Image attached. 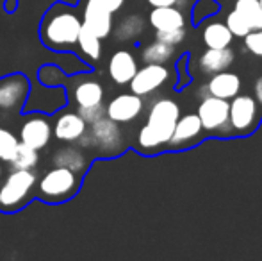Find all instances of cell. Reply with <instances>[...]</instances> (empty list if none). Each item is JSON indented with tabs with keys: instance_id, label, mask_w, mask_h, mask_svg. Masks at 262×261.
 <instances>
[{
	"instance_id": "obj_1",
	"label": "cell",
	"mask_w": 262,
	"mask_h": 261,
	"mask_svg": "<svg viewBox=\"0 0 262 261\" xmlns=\"http://www.w3.org/2000/svg\"><path fill=\"white\" fill-rule=\"evenodd\" d=\"M180 116V108L171 98H159L148 109L146 124L139 129L138 145L143 150H156L168 145L175 124Z\"/></svg>"
},
{
	"instance_id": "obj_2",
	"label": "cell",
	"mask_w": 262,
	"mask_h": 261,
	"mask_svg": "<svg viewBox=\"0 0 262 261\" xmlns=\"http://www.w3.org/2000/svg\"><path fill=\"white\" fill-rule=\"evenodd\" d=\"M82 22L73 11L57 4L41 24V42L52 50H70L77 45Z\"/></svg>"
},
{
	"instance_id": "obj_3",
	"label": "cell",
	"mask_w": 262,
	"mask_h": 261,
	"mask_svg": "<svg viewBox=\"0 0 262 261\" xmlns=\"http://www.w3.org/2000/svg\"><path fill=\"white\" fill-rule=\"evenodd\" d=\"M80 174L64 167H54L49 170L38 185V195L49 204H61L79 192Z\"/></svg>"
},
{
	"instance_id": "obj_4",
	"label": "cell",
	"mask_w": 262,
	"mask_h": 261,
	"mask_svg": "<svg viewBox=\"0 0 262 261\" xmlns=\"http://www.w3.org/2000/svg\"><path fill=\"white\" fill-rule=\"evenodd\" d=\"M38 175L32 170H13L0 185V209L13 213L21 209L32 195Z\"/></svg>"
},
{
	"instance_id": "obj_5",
	"label": "cell",
	"mask_w": 262,
	"mask_h": 261,
	"mask_svg": "<svg viewBox=\"0 0 262 261\" xmlns=\"http://www.w3.org/2000/svg\"><path fill=\"white\" fill-rule=\"evenodd\" d=\"M228 101L220 97H207L202 98V102L198 104V118L202 122V127L207 132H217V134H223V132L232 131L230 122H228Z\"/></svg>"
},
{
	"instance_id": "obj_6",
	"label": "cell",
	"mask_w": 262,
	"mask_h": 261,
	"mask_svg": "<svg viewBox=\"0 0 262 261\" xmlns=\"http://www.w3.org/2000/svg\"><path fill=\"white\" fill-rule=\"evenodd\" d=\"M228 102V122L234 132L246 134L253 131L259 122V104L252 95H235Z\"/></svg>"
},
{
	"instance_id": "obj_7",
	"label": "cell",
	"mask_w": 262,
	"mask_h": 261,
	"mask_svg": "<svg viewBox=\"0 0 262 261\" xmlns=\"http://www.w3.org/2000/svg\"><path fill=\"white\" fill-rule=\"evenodd\" d=\"M169 79V70L166 65L161 63H146L143 68H138L136 75L130 79V91L139 97L156 93L159 88L166 84Z\"/></svg>"
},
{
	"instance_id": "obj_8",
	"label": "cell",
	"mask_w": 262,
	"mask_h": 261,
	"mask_svg": "<svg viewBox=\"0 0 262 261\" xmlns=\"http://www.w3.org/2000/svg\"><path fill=\"white\" fill-rule=\"evenodd\" d=\"M145 102L143 97L136 93H120L114 98H111L109 104L105 106V116L114 120L116 124H128L134 122L143 113Z\"/></svg>"
},
{
	"instance_id": "obj_9",
	"label": "cell",
	"mask_w": 262,
	"mask_h": 261,
	"mask_svg": "<svg viewBox=\"0 0 262 261\" xmlns=\"http://www.w3.org/2000/svg\"><path fill=\"white\" fill-rule=\"evenodd\" d=\"M50 138H52V126L49 118L41 113L31 115L20 127V142L36 150L45 149Z\"/></svg>"
},
{
	"instance_id": "obj_10",
	"label": "cell",
	"mask_w": 262,
	"mask_h": 261,
	"mask_svg": "<svg viewBox=\"0 0 262 261\" xmlns=\"http://www.w3.org/2000/svg\"><path fill=\"white\" fill-rule=\"evenodd\" d=\"M29 93V81L21 73H13L0 79V109H20Z\"/></svg>"
},
{
	"instance_id": "obj_11",
	"label": "cell",
	"mask_w": 262,
	"mask_h": 261,
	"mask_svg": "<svg viewBox=\"0 0 262 261\" xmlns=\"http://www.w3.org/2000/svg\"><path fill=\"white\" fill-rule=\"evenodd\" d=\"M82 25H86L91 32H95L98 38L104 39L113 32V13L95 0H88L84 6Z\"/></svg>"
},
{
	"instance_id": "obj_12",
	"label": "cell",
	"mask_w": 262,
	"mask_h": 261,
	"mask_svg": "<svg viewBox=\"0 0 262 261\" xmlns=\"http://www.w3.org/2000/svg\"><path fill=\"white\" fill-rule=\"evenodd\" d=\"M90 138L97 147L104 150H118L121 147V129L114 120L102 116L100 120L90 124Z\"/></svg>"
},
{
	"instance_id": "obj_13",
	"label": "cell",
	"mask_w": 262,
	"mask_h": 261,
	"mask_svg": "<svg viewBox=\"0 0 262 261\" xmlns=\"http://www.w3.org/2000/svg\"><path fill=\"white\" fill-rule=\"evenodd\" d=\"M88 131V124L79 113H62L55 118L52 134L59 142L73 143L79 142Z\"/></svg>"
},
{
	"instance_id": "obj_14",
	"label": "cell",
	"mask_w": 262,
	"mask_h": 261,
	"mask_svg": "<svg viewBox=\"0 0 262 261\" xmlns=\"http://www.w3.org/2000/svg\"><path fill=\"white\" fill-rule=\"evenodd\" d=\"M107 72L116 84H128L138 72V61H136L134 54L130 50L120 49L111 56Z\"/></svg>"
},
{
	"instance_id": "obj_15",
	"label": "cell",
	"mask_w": 262,
	"mask_h": 261,
	"mask_svg": "<svg viewBox=\"0 0 262 261\" xmlns=\"http://www.w3.org/2000/svg\"><path fill=\"white\" fill-rule=\"evenodd\" d=\"M202 131H204V127H202V122L196 113L179 116L168 145L171 147V149H180V147L187 145V143H191L193 139H196L198 136L202 134Z\"/></svg>"
},
{
	"instance_id": "obj_16",
	"label": "cell",
	"mask_w": 262,
	"mask_h": 261,
	"mask_svg": "<svg viewBox=\"0 0 262 261\" xmlns=\"http://www.w3.org/2000/svg\"><path fill=\"white\" fill-rule=\"evenodd\" d=\"M205 86H207L209 95L225 98V101H230V98H234L235 95H239L241 86H243V81L237 73L223 70V72L212 73V77H210L209 83L205 84Z\"/></svg>"
},
{
	"instance_id": "obj_17",
	"label": "cell",
	"mask_w": 262,
	"mask_h": 261,
	"mask_svg": "<svg viewBox=\"0 0 262 261\" xmlns=\"http://www.w3.org/2000/svg\"><path fill=\"white\" fill-rule=\"evenodd\" d=\"M148 22L156 31H169V29L186 27V16L177 6L154 7L148 14Z\"/></svg>"
},
{
	"instance_id": "obj_18",
	"label": "cell",
	"mask_w": 262,
	"mask_h": 261,
	"mask_svg": "<svg viewBox=\"0 0 262 261\" xmlns=\"http://www.w3.org/2000/svg\"><path fill=\"white\" fill-rule=\"evenodd\" d=\"M232 63H234V52L228 47H225V49H207L198 61L200 70L205 75H212V73L228 70Z\"/></svg>"
},
{
	"instance_id": "obj_19",
	"label": "cell",
	"mask_w": 262,
	"mask_h": 261,
	"mask_svg": "<svg viewBox=\"0 0 262 261\" xmlns=\"http://www.w3.org/2000/svg\"><path fill=\"white\" fill-rule=\"evenodd\" d=\"M202 39L207 49H225V47H230L234 34L223 22H210L204 27Z\"/></svg>"
},
{
	"instance_id": "obj_20",
	"label": "cell",
	"mask_w": 262,
	"mask_h": 261,
	"mask_svg": "<svg viewBox=\"0 0 262 261\" xmlns=\"http://www.w3.org/2000/svg\"><path fill=\"white\" fill-rule=\"evenodd\" d=\"M73 98L77 106H95L104 102V88L98 81L86 79L79 83L73 90Z\"/></svg>"
},
{
	"instance_id": "obj_21",
	"label": "cell",
	"mask_w": 262,
	"mask_h": 261,
	"mask_svg": "<svg viewBox=\"0 0 262 261\" xmlns=\"http://www.w3.org/2000/svg\"><path fill=\"white\" fill-rule=\"evenodd\" d=\"M39 163L38 150L32 147L25 145V143L18 142L11 156L7 157V165L13 170H34Z\"/></svg>"
},
{
	"instance_id": "obj_22",
	"label": "cell",
	"mask_w": 262,
	"mask_h": 261,
	"mask_svg": "<svg viewBox=\"0 0 262 261\" xmlns=\"http://www.w3.org/2000/svg\"><path fill=\"white\" fill-rule=\"evenodd\" d=\"M54 167H64L77 174H82L88 167V161L77 147H62L54 154Z\"/></svg>"
},
{
	"instance_id": "obj_23",
	"label": "cell",
	"mask_w": 262,
	"mask_h": 261,
	"mask_svg": "<svg viewBox=\"0 0 262 261\" xmlns=\"http://www.w3.org/2000/svg\"><path fill=\"white\" fill-rule=\"evenodd\" d=\"M234 9L241 14L250 31L262 29V7L259 0H237L234 4Z\"/></svg>"
},
{
	"instance_id": "obj_24",
	"label": "cell",
	"mask_w": 262,
	"mask_h": 261,
	"mask_svg": "<svg viewBox=\"0 0 262 261\" xmlns=\"http://www.w3.org/2000/svg\"><path fill=\"white\" fill-rule=\"evenodd\" d=\"M173 54H175V47L156 39V42L148 43V45L143 49L141 57H143V61H145V63H161V65H166L173 57Z\"/></svg>"
},
{
	"instance_id": "obj_25",
	"label": "cell",
	"mask_w": 262,
	"mask_h": 261,
	"mask_svg": "<svg viewBox=\"0 0 262 261\" xmlns=\"http://www.w3.org/2000/svg\"><path fill=\"white\" fill-rule=\"evenodd\" d=\"M143 31H145V20L139 14H130L120 22L114 34H116L118 42H130V39L138 38Z\"/></svg>"
},
{
	"instance_id": "obj_26",
	"label": "cell",
	"mask_w": 262,
	"mask_h": 261,
	"mask_svg": "<svg viewBox=\"0 0 262 261\" xmlns=\"http://www.w3.org/2000/svg\"><path fill=\"white\" fill-rule=\"evenodd\" d=\"M77 45L80 47L84 56H88L90 59L97 61L102 54V45H100V38H98L95 32H91L86 25L80 27L79 38H77Z\"/></svg>"
},
{
	"instance_id": "obj_27",
	"label": "cell",
	"mask_w": 262,
	"mask_h": 261,
	"mask_svg": "<svg viewBox=\"0 0 262 261\" xmlns=\"http://www.w3.org/2000/svg\"><path fill=\"white\" fill-rule=\"evenodd\" d=\"M217 9H220V6H217L216 0H196L193 9H191V22L193 24H200L205 18L216 14Z\"/></svg>"
},
{
	"instance_id": "obj_28",
	"label": "cell",
	"mask_w": 262,
	"mask_h": 261,
	"mask_svg": "<svg viewBox=\"0 0 262 261\" xmlns=\"http://www.w3.org/2000/svg\"><path fill=\"white\" fill-rule=\"evenodd\" d=\"M225 24H227V27L230 29L232 34L237 36V38H245V36L250 32V29H248V25H246V22L243 20L241 14H239L235 9H232L230 13L227 14V20H225Z\"/></svg>"
},
{
	"instance_id": "obj_29",
	"label": "cell",
	"mask_w": 262,
	"mask_h": 261,
	"mask_svg": "<svg viewBox=\"0 0 262 261\" xmlns=\"http://www.w3.org/2000/svg\"><path fill=\"white\" fill-rule=\"evenodd\" d=\"M18 139L9 129L0 127V161H7V157L11 156V152L16 147Z\"/></svg>"
},
{
	"instance_id": "obj_30",
	"label": "cell",
	"mask_w": 262,
	"mask_h": 261,
	"mask_svg": "<svg viewBox=\"0 0 262 261\" xmlns=\"http://www.w3.org/2000/svg\"><path fill=\"white\" fill-rule=\"evenodd\" d=\"M77 113L82 116L86 124H93L100 120L102 116H105V106L104 102L95 106H77Z\"/></svg>"
},
{
	"instance_id": "obj_31",
	"label": "cell",
	"mask_w": 262,
	"mask_h": 261,
	"mask_svg": "<svg viewBox=\"0 0 262 261\" xmlns=\"http://www.w3.org/2000/svg\"><path fill=\"white\" fill-rule=\"evenodd\" d=\"M186 27H180V29H169V31H157L156 32V39L159 42H164L168 45H180V43L186 39Z\"/></svg>"
},
{
	"instance_id": "obj_32",
	"label": "cell",
	"mask_w": 262,
	"mask_h": 261,
	"mask_svg": "<svg viewBox=\"0 0 262 261\" xmlns=\"http://www.w3.org/2000/svg\"><path fill=\"white\" fill-rule=\"evenodd\" d=\"M245 47L248 52L262 57V29H259V31H250L245 36Z\"/></svg>"
},
{
	"instance_id": "obj_33",
	"label": "cell",
	"mask_w": 262,
	"mask_h": 261,
	"mask_svg": "<svg viewBox=\"0 0 262 261\" xmlns=\"http://www.w3.org/2000/svg\"><path fill=\"white\" fill-rule=\"evenodd\" d=\"M95 2H98L100 6H104L105 9L111 11V13H116V11H120L121 7H123L125 0H95Z\"/></svg>"
},
{
	"instance_id": "obj_34",
	"label": "cell",
	"mask_w": 262,
	"mask_h": 261,
	"mask_svg": "<svg viewBox=\"0 0 262 261\" xmlns=\"http://www.w3.org/2000/svg\"><path fill=\"white\" fill-rule=\"evenodd\" d=\"M253 93H255V101L262 106V75L255 81V86H253Z\"/></svg>"
},
{
	"instance_id": "obj_35",
	"label": "cell",
	"mask_w": 262,
	"mask_h": 261,
	"mask_svg": "<svg viewBox=\"0 0 262 261\" xmlns=\"http://www.w3.org/2000/svg\"><path fill=\"white\" fill-rule=\"evenodd\" d=\"M148 4L152 7H161V6H175L177 0H148Z\"/></svg>"
},
{
	"instance_id": "obj_36",
	"label": "cell",
	"mask_w": 262,
	"mask_h": 261,
	"mask_svg": "<svg viewBox=\"0 0 262 261\" xmlns=\"http://www.w3.org/2000/svg\"><path fill=\"white\" fill-rule=\"evenodd\" d=\"M0 177H2V163H0Z\"/></svg>"
},
{
	"instance_id": "obj_37",
	"label": "cell",
	"mask_w": 262,
	"mask_h": 261,
	"mask_svg": "<svg viewBox=\"0 0 262 261\" xmlns=\"http://www.w3.org/2000/svg\"><path fill=\"white\" fill-rule=\"evenodd\" d=\"M259 4H260V7H262V0H259Z\"/></svg>"
}]
</instances>
